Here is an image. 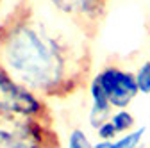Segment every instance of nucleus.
Masks as SVG:
<instances>
[{"label": "nucleus", "mask_w": 150, "mask_h": 148, "mask_svg": "<svg viewBox=\"0 0 150 148\" xmlns=\"http://www.w3.org/2000/svg\"><path fill=\"white\" fill-rule=\"evenodd\" d=\"M0 113L34 116L54 121L52 111L45 98L13 79L2 66H0Z\"/></svg>", "instance_id": "obj_3"}, {"label": "nucleus", "mask_w": 150, "mask_h": 148, "mask_svg": "<svg viewBox=\"0 0 150 148\" xmlns=\"http://www.w3.org/2000/svg\"><path fill=\"white\" fill-rule=\"evenodd\" d=\"M68 148H93V144H91L89 137L84 134V130H81V128H75V130L70 132Z\"/></svg>", "instance_id": "obj_10"}, {"label": "nucleus", "mask_w": 150, "mask_h": 148, "mask_svg": "<svg viewBox=\"0 0 150 148\" xmlns=\"http://www.w3.org/2000/svg\"><path fill=\"white\" fill-rule=\"evenodd\" d=\"M89 36L43 0H22L0 23V66L43 98H66L88 82Z\"/></svg>", "instance_id": "obj_1"}, {"label": "nucleus", "mask_w": 150, "mask_h": 148, "mask_svg": "<svg viewBox=\"0 0 150 148\" xmlns=\"http://www.w3.org/2000/svg\"><path fill=\"white\" fill-rule=\"evenodd\" d=\"M145 132H146V128L141 127V128H136V130H130V132L123 134L122 137L115 139V148H139Z\"/></svg>", "instance_id": "obj_8"}, {"label": "nucleus", "mask_w": 150, "mask_h": 148, "mask_svg": "<svg viewBox=\"0 0 150 148\" xmlns=\"http://www.w3.org/2000/svg\"><path fill=\"white\" fill-rule=\"evenodd\" d=\"M55 13L79 25L89 38L98 29L109 0H43Z\"/></svg>", "instance_id": "obj_4"}, {"label": "nucleus", "mask_w": 150, "mask_h": 148, "mask_svg": "<svg viewBox=\"0 0 150 148\" xmlns=\"http://www.w3.org/2000/svg\"><path fill=\"white\" fill-rule=\"evenodd\" d=\"M0 2H2V0H0Z\"/></svg>", "instance_id": "obj_13"}, {"label": "nucleus", "mask_w": 150, "mask_h": 148, "mask_svg": "<svg viewBox=\"0 0 150 148\" xmlns=\"http://www.w3.org/2000/svg\"><path fill=\"white\" fill-rule=\"evenodd\" d=\"M95 77L105 91L112 109H127L139 93L134 73L118 66H105Z\"/></svg>", "instance_id": "obj_5"}, {"label": "nucleus", "mask_w": 150, "mask_h": 148, "mask_svg": "<svg viewBox=\"0 0 150 148\" xmlns=\"http://www.w3.org/2000/svg\"><path fill=\"white\" fill-rule=\"evenodd\" d=\"M95 130H97V136H98L100 139H104V141H115L116 136H118V132H116L115 125L111 123V120L102 121V123L95 128Z\"/></svg>", "instance_id": "obj_11"}, {"label": "nucleus", "mask_w": 150, "mask_h": 148, "mask_svg": "<svg viewBox=\"0 0 150 148\" xmlns=\"http://www.w3.org/2000/svg\"><path fill=\"white\" fill-rule=\"evenodd\" d=\"M109 120L115 125L118 134H127L130 130H134V125H136V118L127 109H116L115 113H111Z\"/></svg>", "instance_id": "obj_7"}, {"label": "nucleus", "mask_w": 150, "mask_h": 148, "mask_svg": "<svg viewBox=\"0 0 150 148\" xmlns=\"http://www.w3.org/2000/svg\"><path fill=\"white\" fill-rule=\"evenodd\" d=\"M93 148H115V141H104V139H100L98 143L93 144Z\"/></svg>", "instance_id": "obj_12"}, {"label": "nucleus", "mask_w": 150, "mask_h": 148, "mask_svg": "<svg viewBox=\"0 0 150 148\" xmlns=\"http://www.w3.org/2000/svg\"><path fill=\"white\" fill-rule=\"evenodd\" d=\"M54 121L0 113V148H59Z\"/></svg>", "instance_id": "obj_2"}, {"label": "nucleus", "mask_w": 150, "mask_h": 148, "mask_svg": "<svg viewBox=\"0 0 150 148\" xmlns=\"http://www.w3.org/2000/svg\"><path fill=\"white\" fill-rule=\"evenodd\" d=\"M134 77H136V84H138L139 93L150 95V61L143 63L138 68V71L134 73Z\"/></svg>", "instance_id": "obj_9"}, {"label": "nucleus", "mask_w": 150, "mask_h": 148, "mask_svg": "<svg viewBox=\"0 0 150 148\" xmlns=\"http://www.w3.org/2000/svg\"><path fill=\"white\" fill-rule=\"evenodd\" d=\"M89 97H91V111H89V123L93 128H97L102 121L109 120L112 113V105L105 95V91L102 89L100 82L97 77H93L89 80Z\"/></svg>", "instance_id": "obj_6"}]
</instances>
